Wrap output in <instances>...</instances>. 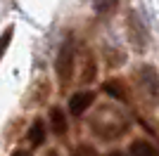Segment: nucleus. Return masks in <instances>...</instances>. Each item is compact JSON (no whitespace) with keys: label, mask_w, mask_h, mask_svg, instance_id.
Instances as JSON below:
<instances>
[{"label":"nucleus","mask_w":159,"mask_h":156,"mask_svg":"<svg viewBox=\"0 0 159 156\" xmlns=\"http://www.w3.org/2000/svg\"><path fill=\"white\" fill-rule=\"evenodd\" d=\"M128 125L131 123H128L126 114L119 106H114V104H100V106H95V111L88 118L90 132L95 137H100V140H109V142L126 135Z\"/></svg>","instance_id":"1"},{"label":"nucleus","mask_w":159,"mask_h":156,"mask_svg":"<svg viewBox=\"0 0 159 156\" xmlns=\"http://www.w3.org/2000/svg\"><path fill=\"white\" fill-rule=\"evenodd\" d=\"M138 88L143 92V97L150 99L152 106H159V73L154 66L145 64L138 71Z\"/></svg>","instance_id":"2"},{"label":"nucleus","mask_w":159,"mask_h":156,"mask_svg":"<svg viewBox=\"0 0 159 156\" xmlns=\"http://www.w3.org/2000/svg\"><path fill=\"white\" fill-rule=\"evenodd\" d=\"M74 66H76V45L74 40H64L60 54H57V62H55V71H57V78L62 83H69V78L74 76Z\"/></svg>","instance_id":"3"},{"label":"nucleus","mask_w":159,"mask_h":156,"mask_svg":"<svg viewBox=\"0 0 159 156\" xmlns=\"http://www.w3.org/2000/svg\"><path fill=\"white\" fill-rule=\"evenodd\" d=\"M95 102V95L90 90H81L76 92V95H71L69 97V114L71 116H81V114H86L88 106Z\"/></svg>","instance_id":"4"},{"label":"nucleus","mask_w":159,"mask_h":156,"mask_svg":"<svg viewBox=\"0 0 159 156\" xmlns=\"http://www.w3.org/2000/svg\"><path fill=\"white\" fill-rule=\"evenodd\" d=\"M95 78H98V59H95L93 52H86V54H83V66H81L79 83L81 85H90Z\"/></svg>","instance_id":"5"},{"label":"nucleus","mask_w":159,"mask_h":156,"mask_svg":"<svg viewBox=\"0 0 159 156\" xmlns=\"http://www.w3.org/2000/svg\"><path fill=\"white\" fill-rule=\"evenodd\" d=\"M102 90H105L109 97L119 99V102H128V99H131V92H128L126 83H124L121 78H112V80H107V83L102 85Z\"/></svg>","instance_id":"6"},{"label":"nucleus","mask_w":159,"mask_h":156,"mask_svg":"<svg viewBox=\"0 0 159 156\" xmlns=\"http://www.w3.org/2000/svg\"><path fill=\"white\" fill-rule=\"evenodd\" d=\"M50 128H52L55 135H66V130H69L66 114L60 109V106H52V109H50Z\"/></svg>","instance_id":"7"},{"label":"nucleus","mask_w":159,"mask_h":156,"mask_svg":"<svg viewBox=\"0 0 159 156\" xmlns=\"http://www.w3.org/2000/svg\"><path fill=\"white\" fill-rule=\"evenodd\" d=\"M45 135H48L45 123H43L40 118H36V121L31 123V128H29V132H26V140H29L31 147H40V144L45 142Z\"/></svg>","instance_id":"8"},{"label":"nucleus","mask_w":159,"mask_h":156,"mask_svg":"<svg viewBox=\"0 0 159 156\" xmlns=\"http://www.w3.org/2000/svg\"><path fill=\"white\" fill-rule=\"evenodd\" d=\"M128 151H131V154H159V149L154 144H150L147 140H135V142H131Z\"/></svg>","instance_id":"9"},{"label":"nucleus","mask_w":159,"mask_h":156,"mask_svg":"<svg viewBox=\"0 0 159 156\" xmlns=\"http://www.w3.org/2000/svg\"><path fill=\"white\" fill-rule=\"evenodd\" d=\"M12 36H14V28H12V26H10V28H5V33L0 36V59H2V54L7 52L10 43H12Z\"/></svg>","instance_id":"10"},{"label":"nucleus","mask_w":159,"mask_h":156,"mask_svg":"<svg viewBox=\"0 0 159 156\" xmlns=\"http://www.w3.org/2000/svg\"><path fill=\"white\" fill-rule=\"evenodd\" d=\"M105 59H107L109 66H119L121 62H124V54H121V52H114L112 47H105Z\"/></svg>","instance_id":"11"},{"label":"nucleus","mask_w":159,"mask_h":156,"mask_svg":"<svg viewBox=\"0 0 159 156\" xmlns=\"http://www.w3.org/2000/svg\"><path fill=\"white\" fill-rule=\"evenodd\" d=\"M93 5H95V12L105 14V12H112V10H114L116 0H93Z\"/></svg>","instance_id":"12"},{"label":"nucleus","mask_w":159,"mask_h":156,"mask_svg":"<svg viewBox=\"0 0 159 156\" xmlns=\"http://www.w3.org/2000/svg\"><path fill=\"white\" fill-rule=\"evenodd\" d=\"M79 154H98V151H95L93 147H88V144H83V147H79Z\"/></svg>","instance_id":"13"}]
</instances>
